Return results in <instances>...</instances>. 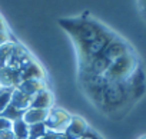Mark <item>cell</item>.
<instances>
[{
  "label": "cell",
  "mask_w": 146,
  "mask_h": 139,
  "mask_svg": "<svg viewBox=\"0 0 146 139\" xmlns=\"http://www.w3.org/2000/svg\"><path fill=\"white\" fill-rule=\"evenodd\" d=\"M12 130L16 139H29V125L23 120L19 119L12 123Z\"/></svg>",
  "instance_id": "cell-9"
},
{
  "label": "cell",
  "mask_w": 146,
  "mask_h": 139,
  "mask_svg": "<svg viewBox=\"0 0 146 139\" xmlns=\"http://www.w3.org/2000/svg\"><path fill=\"white\" fill-rule=\"evenodd\" d=\"M60 133L57 132H53V130H46V133L40 138V139H59Z\"/></svg>",
  "instance_id": "cell-16"
},
{
  "label": "cell",
  "mask_w": 146,
  "mask_h": 139,
  "mask_svg": "<svg viewBox=\"0 0 146 139\" xmlns=\"http://www.w3.org/2000/svg\"><path fill=\"white\" fill-rule=\"evenodd\" d=\"M23 115H25V110H20V109L15 108L12 103H9L7 108H6L2 113H0V116H3L5 119L10 120L12 123L16 122V120H19V119H23Z\"/></svg>",
  "instance_id": "cell-10"
},
{
  "label": "cell",
  "mask_w": 146,
  "mask_h": 139,
  "mask_svg": "<svg viewBox=\"0 0 146 139\" xmlns=\"http://www.w3.org/2000/svg\"><path fill=\"white\" fill-rule=\"evenodd\" d=\"M0 139H16L15 135H13L12 128H10V129H5V130L0 132Z\"/></svg>",
  "instance_id": "cell-14"
},
{
  "label": "cell",
  "mask_w": 146,
  "mask_h": 139,
  "mask_svg": "<svg viewBox=\"0 0 146 139\" xmlns=\"http://www.w3.org/2000/svg\"><path fill=\"white\" fill-rule=\"evenodd\" d=\"M29 139H30V138H29Z\"/></svg>",
  "instance_id": "cell-21"
},
{
  "label": "cell",
  "mask_w": 146,
  "mask_h": 139,
  "mask_svg": "<svg viewBox=\"0 0 146 139\" xmlns=\"http://www.w3.org/2000/svg\"><path fill=\"white\" fill-rule=\"evenodd\" d=\"M47 128L44 123H35V125H29V138L30 139H40L44 133H46Z\"/></svg>",
  "instance_id": "cell-13"
},
{
  "label": "cell",
  "mask_w": 146,
  "mask_h": 139,
  "mask_svg": "<svg viewBox=\"0 0 146 139\" xmlns=\"http://www.w3.org/2000/svg\"><path fill=\"white\" fill-rule=\"evenodd\" d=\"M13 47H15V45H12V43H6L3 46H0V69L7 66L12 52H13Z\"/></svg>",
  "instance_id": "cell-11"
},
{
  "label": "cell",
  "mask_w": 146,
  "mask_h": 139,
  "mask_svg": "<svg viewBox=\"0 0 146 139\" xmlns=\"http://www.w3.org/2000/svg\"><path fill=\"white\" fill-rule=\"evenodd\" d=\"M47 113H49V110L29 108L27 110H25L23 120H25L27 125H35V123H44V120H46V118H47Z\"/></svg>",
  "instance_id": "cell-6"
},
{
  "label": "cell",
  "mask_w": 146,
  "mask_h": 139,
  "mask_svg": "<svg viewBox=\"0 0 146 139\" xmlns=\"http://www.w3.org/2000/svg\"><path fill=\"white\" fill-rule=\"evenodd\" d=\"M0 32H5V25H3L2 19H0Z\"/></svg>",
  "instance_id": "cell-19"
},
{
  "label": "cell",
  "mask_w": 146,
  "mask_h": 139,
  "mask_svg": "<svg viewBox=\"0 0 146 139\" xmlns=\"http://www.w3.org/2000/svg\"><path fill=\"white\" fill-rule=\"evenodd\" d=\"M135 70H136V59L132 55V52H127L109 65V67L106 69L103 76L108 80L125 82L132 76V73Z\"/></svg>",
  "instance_id": "cell-1"
},
{
  "label": "cell",
  "mask_w": 146,
  "mask_h": 139,
  "mask_svg": "<svg viewBox=\"0 0 146 139\" xmlns=\"http://www.w3.org/2000/svg\"><path fill=\"white\" fill-rule=\"evenodd\" d=\"M12 128V122L5 119L3 116H0V132L5 130V129H10Z\"/></svg>",
  "instance_id": "cell-15"
},
{
  "label": "cell",
  "mask_w": 146,
  "mask_h": 139,
  "mask_svg": "<svg viewBox=\"0 0 146 139\" xmlns=\"http://www.w3.org/2000/svg\"><path fill=\"white\" fill-rule=\"evenodd\" d=\"M50 105H52V96L46 89H42L40 92H37L32 98V102H30V108L43 109V110H49Z\"/></svg>",
  "instance_id": "cell-4"
},
{
  "label": "cell",
  "mask_w": 146,
  "mask_h": 139,
  "mask_svg": "<svg viewBox=\"0 0 146 139\" xmlns=\"http://www.w3.org/2000/svg\"><path fill=\"white\" fill-rule=\"evenodd\" d=\"M69 122H70V116L66 112H63L60 109H53V110H49L47 118L44 120V125H46L47 130L63 133L66 130Z\"/></svg>",
  "instance_id": "cell-2"
},
{
  "label": "cell",
  "mask_w": 146,
  "mask_h": 139,
  "mask_svg": "<svg viewBox=\"0 0 146 139\" xmlns=\"http://www.w3.org/2000/svg\"><path fill=\"white\" fill-rule=\"evenodd\" d=\"M85 132H86V123H85L82 119H79V118L70 119V122H69V125H67V128H66V130H64V133H67V135L72 136L73 139L82 138V136L85 135Z\"/></svg>",
  "instance_id": "cell-5"
},
{
  "label": "cell",
  "mask_w": 146,
  "mask_h": 139,
  "mask_svg": "<svg viewBox=\"0 0 146 139\" xmlns=\"http://www.w3.org/2000/svg\"><path fill=\"white\" fill-rule=\"evenodd\" d=\"M145 139H146V138H145Z\"/></svg>",
  "instance_id": "cell-22"
},
{
  "label": "cell",
  "mask_w": 146,
  "mask_h": 139,
  "mask_svg": "<svg viewBox=\"0 0 146 139\" xmlns=\"http://www.w3.org/2000/svg\"><path fill=\"white\" fill-rule=\"evenodd\" d=\"M140 2V6H142V9L145 10V13H146V0H139Z\"/></svg>",
  "instance_id": "cell-18"
},
{
  "label": "cell",
  "mask_w": 146,
  "mask_h": 139,
  "mask_svg": "<svg viewBox=\"0 0 146 139\" xmlns=\"http://www.w3.org/2000/svg\"><path fill=\"white\" fill-rule=\"evenodd\" d=\"M30 102H32V98L26 93H23L22 90H19L17 88L13 89V93H12V99H10V103L20 109V110H27L30 108Z\"/></svg>",
  "instance_id": "cell-7"
},
{
  "label": "cell",
  "mask_w": 146,
  "mask_h": 139,
  "mask_svg": "<svg viewBox=\"0 0 146 139\" xmlns=\"http://www.w3.org/2000/svg\"><path fill=\"white\" fill-rule=\"evenodd\" d=\"M0 88H2V86H0Z\"/></svg>",
  "instance_id": "cell-20"
},
{
  "label": "cell",
  "mask_w": 146,
  "mask_h": 139,
  "mask_svg": "<svg viewBox=\"0 0 146 139\" xmlns=\"http://www.w3.org/2000/svg\"><path fill=\"white\" fill-rule=\"evenodd\" d=\"M43 78V73L40 70V67L35 63V62H27L20 70V79L22 82L23 80H30V79H37V80H42Z\"/></svg>",
  "instance_id": "cell-3"
},
{
  "label": "cell",
  "mask_w": 146,
  "mask_h": 139,
  "mask_svg": "<svg viewBox=\"0 0 146 139\" xmlns=\"http://www.w3.org/2000/svg\"><path fill=\"white\" fill-rule=\"evenodd\" d=\"M9 43V35L6 32H0V46Z\"/></svg>",
  "instance_id": "cell-17"
},
{
  "label": "cell",
  "mask_w": 146,
  "mask_h": 139,
  "mask_svg": "<svg viewBox=\"0 0 146 139\" xmlns=\"http://www.w3.org/2000/svg\"><path fill=\"white\" fill-rule=\"evenodd\" d=\"M17 89H19V90H22L23 93L29 95L30 98H33L37 92H40V90H42V89H44V88H43L42 80L30 79V80H23V82H20V85L17 86Z\"/></svg>",
  "instance_id": "cell-8"
},
{
  "label": "cell",
  "mask_w": 146,
  "mask_h": 139,
  "mask_svg": "<svg viewBox=\"0 0 146 139\" xmlns=\"http://www.w3.org/2000/svg\"><path fill=\"white\" fill-rule=\"evenodd\" d=\"M12 93H13V88H0V113H2L7 105L10 103L12 99Z\"/></svg>",
  "instance_id": "cell-12"
}]
</instances>
